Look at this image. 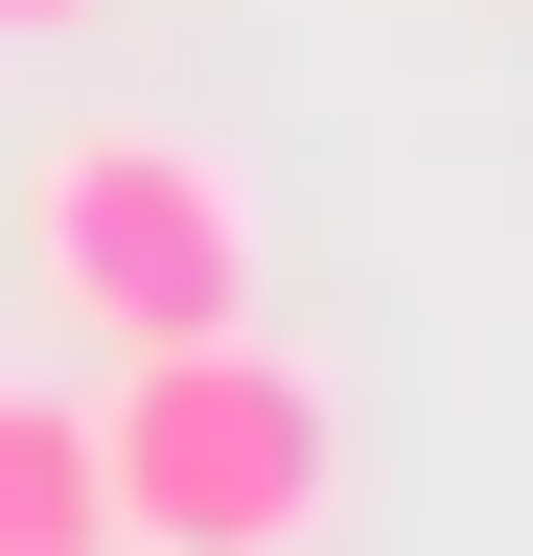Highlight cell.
Masks as SVG:
<instances>
[{
	"label": "cell",
	"instance_id": "6da1fadb",
	"mask_svg": "<svg viewBox=\"0 0 533 556\" xmlns=\"http://www.w3.org/2000/svg\"><path fill=\"white\" fill-rule=\"evenodd\" d=\"M93 510L116 556H302L325 486H348V417H325L302 348L255 325H186V348H93Z\"/></svg>",
	"mask_w": 533,
	"mask_h": 556
},
{
	"label": "cell",
	"instance_id": "7a4b0ae2",
	"mask_svg": "<svg viewBox=\"0 0 533 556\" xmlns=\"http://www.w3.org/2000/svg\"><path fill=\"white\" fill-rule=\"evenodd\" d=\"M24 302L71 348H186V325H255V186L163 116H71L24 163Z\"/></svg>",
	"mask_w": 533,
	"mask_h": 556
},
{
	"label": "cell",
	"instance_id": "3957f363",
	"mask_svg": "<svg viewBox=\"0 0 533 556\" xmlns=\"http://www.w3.org/2000/svg\"><path fill=\"white\" fill-rule=\"evenodd\" d=\"M0 556H116V510H93V394H47V371H0Z\"/></svg>",
	"mask_w": 533,
	"mask_h": 556
},
{
	"label": "cell",
	"instance_id": "277c9868",
	"mask_svg": "<svg viewBox=\"0 0 533 556\" xmlns=\"http://www.w3.org/2000/svg\"><path fill=\"white\" fill-rule=\"evenodd\" d=\"M71 24H93V0H0V47H71Z\"/></svg>",
	"mask_w": 533,
	"mask_h": 556
}]
</instances>
